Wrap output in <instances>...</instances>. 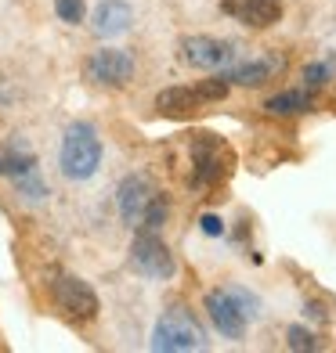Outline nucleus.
I'll list each match as a JSON object with an SVG mask.
<instances>
[{"mask_svg":"<svg viewBox=\"0 0 336 353\" xmlns=\"http://www.w3.org/2000/svg\"><path fill=\"white\" fill-rule=\"evenodd\" d=\"M116 205H120V216L127 228L134 231H159L170 216V202L167 195L159 191L145 173H131L120 181L116 191Z\"/></svg>","mask_w":336,"mask_h":353,"instance_id":"f257e3e1","label":"nucleus"},{"mask_svg":"<svg viewBox=\"0 0 336 353\" xmlns=\"http://www.w3.org/2000/svg\"><path fill=\"white\" fill-rule=\"evenodd\" d=\"M206 314H210L214 328L224 339H243L246 325L261 317V299L239 285H224V288L206 292Z\"/></svg>","mask_w":336,"mask_h":353,"instance_id":"f03ea898","label":"nucleus"},{"mask_svg":"<svg viewBox=\"0 0 336 353\" xmlns=\"http://www.w3.org/2000/svg\"><path fill=\"white\" fill-rule=\"evenodd\" d=\"M58 166L69 181H91L102 166V137L91 123H73L62 134Z\"/></svg>","mask_w":336,"mask_h":353,"instance_id":"7ed1b4c3","label":"nucleus"},{"mask_svg":"<svg viewBox=\"0 0 336 353\" xmlns=\"http://www.w3.org/2000/svg\"><path fill=\"white\" fill-rule=\"evenodd\" d=\"M188 155H192V188H217L221 181H228L235 166L232 144L221 141L217 134H196L188 144Z\"/></svg>","mask_w":336,"mask_h":353,"instance_id":"20e7f679","label":"nucleus"},{"mask_svg":"<svg viewBox=\"0 0 336 353\" xmlns=\"http://www.w3.org/2000/svg\"><path fill=\"white\" fill-rule=\"evenodd\" d=\"M152 350H159V353L206 350V332L188 307H167L152 328Z\"/></svg>","mask_w":336,"mask_h":353,"instance_id":"39448f33","label":"nucleus"},{"mask_svg":"<svg viewBox=\"0 0 336 353\" xmlns=\"http://www.w3.org/2000/svg\"><path fill=\"white\" fill-rule=\"evenodd\" d=\"M0 176H8V181L19 188V195H26V199H44L47 195L37 155L29 152L22 141H8L4 148H0Z\"/></svg>","mask_w":336,"mask_h":353,"instance_id":"423d86ee","label":"nucleus"},{"mask_svg":"<svg viewBox=\"0 0 336 353\" xmlns=\"http://www.w3.org/2000/svg\"><path fill=\"white\" fill-rule=\"evenodd\" d=\"M224 98H228V83L217 76V79H203V83H196V87H167L156 98V108L170 119H185V116H192V112H199L203 105L224 101Z\"/></svg>","mask_w":336,"mask_h":353,"instance_id":"0eeeda50","label":"nucleus"},{"mask_svg":"<svg viewBox=\"0 0 336 353\" xmlns=\"http://www.w3.org/2000/svg\"><path fill=\"white\" fill-rule=\"evenodd\" d=\"M131 267L141 278L167 281V278H174V270H178V260H174L170 245L159 238V231H138L134 245H131Z\"/></svg>","mask_w":336,"mask_h":353,"instance_id":"6e6552de","label":"nucleus"},{"mask_svg":"<svg viewBox=\"0 0 336 353\" xmlns=\"http://www.w3.org/2000/svg\"><path fill=\"white\" fill-rule=\"evenodd\" d=\"M51 299H55V307L73 317V321H94L102 310V303H98V292L84 281V278H76V274H58L51 281Z\"/></svg>","mask_w":336,"mask_h":353,"instance_id":"1a4fd4ad","label":"nucleus"},{"mask_svg":"<svg viewBox=\"0 0 336 353\" xmlns=\"http://www.w3.org/2000/svg\"><path fill=\"white\" fill-rule=\"evenodd\" d=\"M235 54H239V47L232 40H221V37H185L181 40V58L192 69H203V72L228 69L235 61Z\"/></svg>","mask_w":336,"mask_h":353,"instance_id":"9d476101","label":"nucleus"},{"mask_svg":"<svg viewBox=\"0 0 336 353\" xmlns=\"http://www.w3.org/2000/svg\"><path fill=\"white\" fill-rule=\"evenodd\" d=\"M87 79L91 83H98V87H127L134 79V58L120 51V47H105V51H94L87 58V65H84Z\"/></svg>","mask_w":336,"mask_h":353,"instance_id":"9b49d317","label":"nucleus"},{"mask_svg":"<svg viewBox=\"0 0 336 353\" xmlns=\"http://www.w3.org/2000/svg\"><path fill=\"white\" fill-rule=\"evenodd\" d=\"M286 69V61L279 54H268V58H250V61H232L228 69H221V79L224 83H235V87H264L268 79H275L279 72Z\"/></svg>","mask_w":336,"mask_h":353,"instance_id":"f8f14e48","label":"nucleus"},{"mask_svg":"<svg viewBox=\"0 0 336 353\" xmlns=\"http://www.w3.org/2000/svg\"><path fill=\"white\" fill-rule=\"evenodd\" d=\"M221 11L250 29H268L282 19V0H221Z\"/></svg>","mask_w":336,"mask_h":353,"instance_id":"ddd939ff","label":"nucleus"},{"mask_svg":"<svg viewBox=\"0 0 336 353\" xmlns=\"http://www.w3.org/2000/svg\"><path fill=\"white\" fill-rule=\"evenodd\" d=\"M131 22H134V11H131V4H123V0H102L98 8H94V33L98 37H120V33H127L131 29Z\"/></svg>","mask_w":336,"mask_h":353,"instance_id":"4468645a","label":"nucleus"},{"mask_svg":"<svg viewBox=\"0 0 336 353\" xmlns=\"http://www.w3.org/2000/svg\"><path fill=\"white\" fill-rule=\"evenodd\" d=\"M315 105V98H311V90H282V94H275V98H268V112L271 116H297V112H308Z\"/></svg>","mask_w":336,"mask_h":353,"instance_id":"2eb2a0df","label":"nucleus"},{"mask_svg":"<svg viewBox=\"0 0 336 353\" xmlns=\"http://www.w3.org/2000/svg\"><path fill=\"white\" fill-rule=\"evenodd\" d=\"M55 11H58V19L66 26H80V22H84V14H87L84 0H55Z\"/></svg>","mask_w":336,"mask_h":353,"instance_id":"dca6fc26","label":"nucleus"},{"mask_svg":"<svg viewBox=\"0 0 336 353\" xmlns=\"http://www.w3.org/2000/svg\"><path fill=\"white\" fill-rule=\"evenodd\" d=\"M286 343H290V350H297V353H304V350H318L315 332H308L304 325H293L290 332H286Z\"/></svg>","mask_w":336,"mask_h":353,"instance_id":"f3484780","label":"nucleus"},{"mask_svg":"<svg viewBox=\"0 0 336 353\" xmlns=\"http://www.w3.org/2000/svg\"><path fill=\"white\" fill-rule=\"evenodd\" d=\"M329 76H333V61L329 58L326 61H308V65H304V83L308 87H322Z\"/></svg>","mask_w":336,"mask_h":353,"instance_id":"a211bd4d","label":"nucleus"},{"mask_svg":"<svg viewBox=\"0 0 336 353\" xmlns=\"http://www.w3.org/2000/svg\"><path fill=\"white\" fill-rule=\"evenodd\" d=\"M203 231L210 234V238L224 234V223H221V216H214V213H206V216H203Z\"/></svg>","mask_w":336,"mask_h":353,"instance_id":"6ab92c4d","label":"nucleus"}]
</instances>
